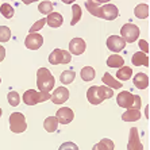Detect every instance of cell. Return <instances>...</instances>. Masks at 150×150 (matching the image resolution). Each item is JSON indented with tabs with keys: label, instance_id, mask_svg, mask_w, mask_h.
Listing matches in <instances>:
<instances>
[{
	"label": "cell",
	"instance_id": "1",
	"mask_svg": "<svg viewBox=\"0 0 150 150\" xmlns=\"http://www.w3.org/2000/svg\"><path fill=\"white\" fill-rule=\"evenodd\" d=\"M88 12L104 21H114L119 16V10L114 4H101L100 1H85Z\"/></svg>",
	"mask_w": 150,
	"mask_h": 150
},
{
	"label": "cell",
	"instance_id": "2",
	"mask_svg": "<svg viewBox=\"0 0 150 150\" xmlns=\"http://www.w3.org/2000/svg\"><path fill=\"white\" fill-rule=\"evenodd\" d=\"M114 96V92H112L111 88L105 87V85H92L89 87V89L87 91V99L88 101L93 105L100 104L101 101H104L105 99H111Z\"/></svg>",
	"mask_w": 150,
	"mask_h": 150
},
{
	"label": "cell",
	"instance_id": "3",
	"mask_svg": "<svg viewBox=\"0 0 150 150\" xmlns=\"http://www.w3.org/2000/svg\"><path fill=\"white\" fill-rule=\"evenodd\" d=\"M56 85V79L50 73L47 68H39L37 72V87L39 92H47L49 93Z\"/></svg>",
	"mask_w": 150,
	"mask_h": 150
},
{
	"label": "cell",
	"instance_id": "4",
	"mask_svg": "<svg viewBox=\"0 0 150 150\" xmlns=\"http://www.w3.org/2000/svg\"><path fill=\"white\" fill-rule=\"evenodd\" d=\"M116 103H118L119 107H123V108H133V110H139L141 108V98L137 96V95H133L129 91H122L120 93L116 96Z\"/></svg>",
	"mask_w": 150,
	"mask_h": 150
},
{
	"label": "cell",
	"instance_id": "5",
	"mask_svg": "<svg viewBox=\"0 0 150 150\" xmlns=\"http://www.w3.org/2000/svg\"><path fill=\"white\" fill-rule=\"evenodd\" d=\"M23 103L27 105H35L38 103H42V101L50 100L52 99V95L47 93V92H38L35 89H28L23 93Z\"/></svg>",
	"mask_w": 150,
	"mask_h": 150
},
{
	"label": "cell",
	"instance_id": "6",
	"mask_svg": "<svg viewBox=\"0 0 150 150\" xmlns=\"http://www.w3.org/2000/svg\"><path fill=\"white\" fill-rule=\"evenodd\" d=\"M10 130L15 134H21L25 133L27 129V123H26V118L22 112H14L10 115Z\"/></svg>",
	"mask_w": 150,
	"mask_h": 150
},
{
	"label": "cell",
	"instance_id": "7",
	"mask_svg": "<svg viewBox=\"0 0 150 150\" xmlns=\"http://www.w3.org/2000/svg\"><path fill=\"white\" fill-rule=\"evenodd\" d=\"M120 35H122V39L127 43H131V42H135L139 37V27L135 26L134 23H126L122 26L120 28Z\"/></svg>",
	"mask_w": 150,
	"mask_h": 150
},
{
	"label": "cell",
	"instance_id": "8",
	"mask_svg": "<svg viewBox=\"0 0 150 150\" xmlns=\"http://www.w3.org/2000/svg\"><path fill=\"white\" fill-rule=\"evenodd\" d=\"M72 56L70 53L62 49H54L49 56V62L52 65H62V64H69Z\"/></svg>",
	"mask_w": 150,
	"mask_h": 150
},
{
	"label": "cell",
	"instance_id": "9",
	"mask_svg": "<svg viewBox=\"0 0 150 150\" xmlns=\"http://www.w3.org/2000/svg\"><path fill=\"white\" fill-rule=\"evenodd\" d=\"M105 43H107L108 50H111L112 53H119L120 50H123L126 47V42L119 35H110Z\"/></svg>",
	"mask_w": 150,
	"mask_h": 150
},
{
	"label": "cell",
	"instance_id": "10",
	"mask_svg": "<svg viewBox=\"0 0 150 150\" xmlns=\"http://www.w3.org/2000/svg\"><path fill=\"white\" fill-rule=\"evenodd\" d=\"M127 150H143V145L141 143L139 134H138V129H137V127H131V129H130Z\"/></svg>",
	"mask_w": 150,
	"mask_h": 150
},
{
	"label": "cell",
	"instance_id": "11",
	"mask_svg": "<svg viewBox=\"0 0 150 150\" xmlns=\"http://www.w3.org/2000/svg\"><path fill=\"white\" fill-rule=\"evenodd\" d=\"M25 45L27 49L30 50H38L42 45H43V37L38 33L34 34H28L25 39Z\"/></svg>",
	"mask_w": 150,
	"mask_h": 150
},
{
	"label": "cell",
	"instance_id": "12",
	"mask_svg": "<svg viewBox=\"0 0 150 150\" xmlns=\"http://www.w3.org/2000/svg\"><path fill=\"white\" fill-rule=\"evenodd\" d=\"M69 99V91L65 87H58L54 89V92L52 93V99L50 100L54 104H64L65 101Z\"/></svg>",
	"mask_w": 150,
	"mask_h": 150
},
{
	"label": "cell",
	"instance_id": "13",
	"mask_svg": "<svg viewBox=\"0 0 150 150\" xmlns=\"http://www.w3.org/2000/svg\"><path fill=\"white\" fill-rule=\"evenodd\" d=\"M87 49V43L83 38H73L69 42V52L70 54H74V56H80L85 52Z\"/></svg>",
	"mask_w": 150,
	"mask_h": 150
},
{
	"label": "cell",
	"instance_id": "14",
	"mask_svg": "<svg viewBox=\"0 0 150 150\" xmlns=\"http://www.w3.org/2000/svg\"><path fill=\"white\" fill-rule=\"evenodd\" d=\"M56 118L58 120V123L61 125H69L74 118V114L73 111L69 108V107H62V108H59L56 114Z\"/></svg>",
	"mask_w": 150,
	"mask_h": 150
},
{
	"label": "cell",
	"instance_id": "15",
	"mask_svg": "<svg viewBox=\"0 0 150 150\" xmlns=\"http://www.w3.org/2000/svg\"><path fill=\"white\" fill-rule=\"evenodd\" d=\"M133 83L138 89H146L149 87V77L146 73H137L133 79Z\"/></svg>",
	"mask_w": 150,
	"mask_h": 150
},
{
	"label": "cell",
	"instance_id": "16",
	"mask_svg": "<svg viewBox=\"0 0 150 150\" xmlns=\"http://www.w3.org/2000/svg\"><path fill=\"white\" fill-rule=\"evenodd\" d=\"M46 23H47L50 27L57 28V27H59V26H62L64 18H62V15L58 14V12H52V14L47 15V18H46Z\"/></svg>",
	"mask_w": 150,
	"mask_h": 150
},
{
	"label": "cell",
	"instance_id": "17",
	"mask_svg": "<svg viewBox=\"0 0 150 150\" xmlns=\"http://www.w3.org/2000/svg\"><path fill=\"white\" fill-rule=\"evenodd\" d=\"M101 81L105 84V87L111 88V89H112V88H114V89H119V88L123 87V84L120 83V81H118L116 79H114V77H112V74H110L108 72L103 74V77H101Z\"/></svg>",
	"mask_w": 150,
	"mask_h": 150
},
{
	"label": "cell",
	"instance_id": "18",
	"mask_svg": "<svg viewBox=\"0 0 150 150\" xmlns=\"http://www.w3.org/2000/svg\"><path fill=\"white\" fill-rule=\"evenodd\" d=\"M131 61H133V64L135 65V67H141V65H143V67H149V58H147V54H145V53H142V52L134 53Z\"/></svg>",
	"mask_w": 150,
	"mask_h": 150
},
{
	"label": "cell",
	"instance_id": "19",
	"mask_svg": "<svg viewBox=\"0 0 150 150\" xmlns=\"http://www.w3.org/2000/svg\"><path fill=\"white\" fill-rule=\"evenodd\" d=\"M107 65H108L110 68H122L125 67V59H123V57H120L119 54H112V56H110L108 58H107Z\"/></svg>",
	"mask_w": 150,
	"mask_h": 150
},
{
	"label": "cell",
	"instance_id": "20",
	"mask_svg": "<svg viewBox=\"0 0 150 150\" xmlns=\"http://www.w3.org/2000/svg\"><path fill=\"white\" fill-rule=\"evenodd\" d=\"M131 74H133V69H131V68L122 67L118 69L115 76H116V79H118V81H127V80H130Z\"/></svg>",
	"mask_w": 150,
	"mask_h": 150
},
{
	"label": "cell",
	"instance_id": "21",
	"mask_svg": "<svg viewBox=\"0 0 150 150\" xmlns=\"http://www.w3.org/2000/svg\"><path fill=\"white\" fill-rule=\"evenodd\" d=\"M141 118V111L139 110H133L130 108L122 115V119L125 122H137Z\"/></svg>",
	"mask_w": 150,
	"mask_h": 150
},
{
	"label": "cell",
	"instance_id": "22",
	"mask_svg": "<svg viewBox=\"0 0 150 150\" xmlns=\"http://www.w3.org/2000/svg\"><path fill=\"white\" fill-rule=\"evenodd\" d=\"M43 127L47 133H54L57 129H58V120L54 116H47L43 122Z\"/></svg>",
	"mask_w": 150,
	"mask_h": 150
},
{
	"label": "cell",
	"instance_id": "23",
	"mask_svg": "<svg viewBox=\"0 0 150 150\" xmlns=\"http://www.w3.org/2000/svg\"><path fill=\"white\" fill-rule=\"evenodd\" d=\"M114 147H115V145H114V142L111 139L103 138L100 142H98L92 147V150H114Z\"/></svg>",
	"mask_w": 150,
	"mask_h": 150
},
{
	"label": "cell",
	"instance_id": "24",
	"mask_svg": "<svg viewBox=\"0 0 150 150\" xmlns=\"http://www.w3.org/2000/svg\"><path fill=\"white\" fill-rule=\"evenodd\" d=\"M134 14L138 19H146L149 16V7L147 4H138L134 10Z\"/></svg>",
	"mask_w": 150,
	"mask_h": 150
},
{
	"label": "cell",
	"instance_id": "25",
	"mask_svg": "<svg viewBox=\"0 0 150 150\" xmlns=\"http://www.w3.org/2000/svg\"><path fill=\"white\" fill-rule=\"evenodd\" d=\"M95 69L92 67H84L83 69H81V79H83L84 81H92L95 79Z\"/></svg>",
	"mask_w": 150,
	"mask_h": 150
},
{
	"label": "cell",
	"instance_id": "26",
	"mask_svg": "<svg viewBox=\"0 0 150 150\" xmlns=\"http://www.w3.org/2000/svg\"><path fill=\"white\" fill-rule=\"evenodd\" d=\"M0 12H1V15H3L6 19H11V18L14 16V14H15V10H14V7H12L11 4L3 3L1 6H0Z\"/></svg>",
	"mask_w": 150,
	"mask_h": 150
},
{
	"label": "cell",
	"instance_id": "27",
	"mask_svg": "<svg viewBox=\"0 0 150 150\" xmlns=\"http://www.w3.org/2000/svg\"><path fill=\"white\" fill-rule=\"evenodd\" d=\"M74 77H76V73H74L73 70H64L62 73H61V76H59V80H61V83L64 85H67V84L73 83Z\"/></svg>",
	"mask_w": 150,
	"mask_h": 150
},
{
	"label": "cell",
	"instance_id": "28",
	"mask_svg": "<svg viewBox=\"0 0 150 150\" xmlns=\"http://www.w3.org/2000/svg\"><path fill=\"white\" fill-rule=\"evenodd\" d=\"M38 11L43 15H50L53 12V3L52 1H41L38 6Z\"/></svg>",
	"mask_w": 150,
	"mask_h": 150
},
{
	"label": "cell",
	"instance_id": "29",
	"mask_svg": "<svg viewBox=\"0 0 150 150\" xmlns=\"http://www.w3.org/2000/svg\"><path fill=\"white\" fill-rule=\"evenodd\" d=\"M81 19V8L79 4H73L72 6V22H70V25L74 26L77 22Z\"/></svg>",
	"mask_w": 150,
	"mask_h": 150
},
{
	"label": "cell",
	"instance_id": "30",
	"mask_svg": "<svg viewBox=\"0 0 150 150\" xmlns=\"http://www.w3.org/2000/svg\"><path fill=\"white\" fill-rule=\"evenodd\" d=\"M7 99H8V103H10L11 107H18L19 103H21V96H19V93L15 91H11L10 93H8Z\"/></svg>",
	"mask_w": 150,
	"mask_h": 150
},
{
	"label": "cell",
	"instance_id": "31",
	"mask_svg": "<svg viewBox=\"0 0 150 150\" xmlns=\"http://www.w3.org/2000/svg\"><path fill=\"white\" fill-rule=\"evenodd\" d=\"M11 39V30L7 26H0V42H8Z\"/></svg>",
	"mask_w": 150,
	"mask_h": 150
},
{
	"label": "cell",
	"instance_id": "32",
	"mask_svg": "<svg viewBox=\"0 0 150 150\" xmlns=\"http://www.w3.org/2000/svg\"><path fill=\"white\" fill-rule=\"evenodd\" d=\"M46 25V18H43V19H39V21H37L34 23V25L30 27V34H34L35 31H39L43 26Z\"/></svg>",
	"mask_w": 150,
	"mask_h": 150
},
{
	"label": "cell",
	"instance_id": "33",
	"mask_svg": "<svg viewBox=\"0 0 150 150\" xmlns=\"http://www.w3.org/2000/svg\"><path fill=\"white\" fill-rule=\"evenodd\" d=\"M58 150H80L79 146L73 142H64L61 146H59Z\"/></svg>",
	"mask_w": 150,
	"mask_h": 150
},
{
	"label": "cell",
	"instance_id": "34",
	"mask_svg": "<svg viewBox=\"0 0 150 150\" xmlns=\"http://www.w3.org/2000/svg\"><path fill=\"white\" fill-rule=\"evenodd\" d=\"M138 45H139V49L142 50V53H149V45H147V42L145 41V39H141L139 42H138Z\"/></svg>",
	"mask_w": 150,
	"mask_h": 150
},
{
	"label": "cell",
	"instance_id": "35",
	"mask_svg": "<svg viewBox=\"0 0 150 150\" xmlns=\"http://www.w3.org/2000/svg\"><path fill=\"white\" fill-rule=\"evenodd\" d=\"M4 57H6V49H4V46L0 45V62L4 59Z\"/></svg>",
	"mask_w": 150,
	"mask_h": 150
},
{
	"label": "cell",
	"instance_id": "36",
	"mask_svg": "<svg viewBox=\"0 0 150 150\" xmlns=\"http://www.w3.org/2000/svg\"><path fill=\"white\" fill-rule=\"evenodd\" d=\"M1 114H3V111H1V108H0V116H1Z\"/></svg>",
	"mask_w": 150,
	"mask_h": 150
},
{
	"label": "cell",
	"instance_id": "37",
	"mask_svg": "<svg viewBox=\"0 0 150 150\" xmlns=\"http://www.w3.org/2000/svg\"><path fill=\"white\" fill-rule=\"evenodd\" d=\"M0 84H1V79H0Z\"/></svg>",
	"mask_w": 150,
	"mask_h": 150
}]
</instances>
